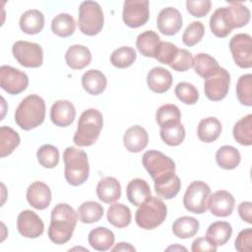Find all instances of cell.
<instances>
[{
    "label": "cell",
    "mask_w": 252,
    "mask_h": 252,
    "mask_svg": "<svg viewBox=\"0 0 252 252\" xmlns=\"http://www.w3.org/2000/svg\"><path fill=\"white\" fill-rule=\"evenodd\" d=\"M78 216L74 209L65 203L56 205L51 211V221L48 227V237L55 244H65L74 232Z\"/></svg>",
    "instance_id": "cell-1"
},
{
    "label": "cell",
    "mask_w": 252,
    "mask_h": 252,
    "mask_svg": "<svg viewBox=\"0 0 252 252\" xmlns=\"http://www.w3.org/2000/svg\"><path fill=\"white\" fill-rule=\"evenodd\" d=\"M45 118V102L37 94L26 96L15 111V121L23 130L29 131L36 128Z\"/></svg>",
    "instance_id": "cell-2"
},
{
    "label": "cell",
    "mask_w": 252,
    "mask_h": 252,
    "mask_svg": "<svg viewBox=\"0 0 252 252\" xmlns=\"http://www.w3.org/2000/svg\"><path fill=\"white\" fill-rule=\"evenodd\" d=\"M64 176L73 186L82 185L90 174V165L87 154L75 147H68L63 153Z\"/></svg>",
    "instance_id": "cell-3"
},
{
    "label": "cell",
    "mask_w": 252,
    "mask_h": 252,
    "mask_svg": "<svg viewBox=\"0 0 252 252\" xmlns=\"http://www.w3.org/2000/svg\"><path fill=\"white\" fill-rule=\"evenodd\" d=\"M103 118L99 110L90 108L85 110L78 121V127L74 134L73 141L79 147L94 145L102 129Z\"/></svg>",
    "instance_id": "cell-4"
},
{
    "label": "cell",
    "mask_w": 252,
    "mask_h": 252,
    "mask_svg": "<svg viewBox=\"0 0 252 252\" xmlns=\"http://www.w3.org/2000/svg\"><path fill=\"white\" fill-rule=\"evenodd\" d=\"M142 163L155 184L166 181L175 175L174 161L159 151H147L142 157Z\"/></svg>",
    "instance_id": "cell-5"
},
{
    "label": "cell",
    "mask_w": 252,
    "mask_h": 252,
    "mask_svg": "<svg viewBox=\"0 0 252 252\" xmlns=\"http://www.w3.org/2000/svg\"><path fill=\"white\" fill-rule=\"evenodd\" d=\"M166 214L167 208L162 200L151 196L136 211L135 220L143 229H154L164 221Z\"/></svg>",
    "instance_id": "cell-6"
},
{
    "label": "cell",
    "mask_w": 252,
    "mask_h": 252,
    "mask_svg": "<svg viewBox=\"0 0 252 252\" xmlns=\"http://www.w3.org/2000/svg\"><path fill=\"white\" fill-rule=\"evenodd\" d=\"M104 17L100 5L94 1H84L79 7L78 25L86 35H95L103 28Z\"/></svg>",
    "instance_id": "cell-7"
},
{
    "label": "cell",
    "mask_w": 252,
    "mask_h": 252,
    "mask_svg": "<svg viewBox=\"0 0 252 252\" xmlns=\"http://www.w3.org/2000/svg\"><path fill=\"white\" fill-rule=\"evenodd\" d=\"M211 194L210 186L200 180L190 183L183 197V205L187 211L193 214L206 213L208 198Z\"/></svg>",
    "instance_id": "cell-8"
},
{
    "label": "cell",
    "mask_w": 252,
    "mask_h": 252,
    "mask_svg": "<svg viewBox=\"0 0 252 252\" xmlns=\"http://www.w3.org/2000/svg\"><path fill=\"white\" fill-rule=\"evenodd\" d=\"M15 59L24 67L37 68L42 65L43 51L39 44L26 40L16 41L12 46Z\"/></svg>",
    "instance_id": "cell-9"
},
{
    "label": "cell",
    "mask_w": 252,
    "mask_h": 252,
    "mask_svg": "<svg viewBox=\"0 0 252 252\" xmlns=\"http://www.w3.org/2000/svg\"><path fill=\"white\" fill-rule=\"evenodd\" d=\"M229 85L230 75L228 71L220 67L215 73L205 79L204 92L210 100L220 101L228 94Z\"/></svg>",
    "instance_id": "cell-10"
},
{
    "label": "cell",
    "mask_w": 252,
    "mask_h": 252,
    "mask_svg": "<svg viewBox=\"0 0 252 252\" xmlns=\"http://www.w3.org/2000/svg\"><path fill=\"white\" fill-rule=\"evenodd\" d=\"M229 49L235 64L240 68L252 66V38L248 33H237L229 41Z\"/></svg>",
    "instance_id": "cell-11"
},
{
    "label": "cell",
    "mask_w": 252,
    "mask_h": 252,
    "mask_svg": "<svg viewBox=\"0 0 252 252\" xmlns=\"http://www.w3.org/2000/svg\"><path fill=\"white\" fill-rule=\"evenodd\" d=\"M29 85L28 75L12 66L3 65L0 68V86L9 94H19Z\"/></svg>",
    "instance_id": "cell-12"
},
{
    "label": "cell",
    "mask_w": 252,
    "mask_h": 252,
    "mask_svg": "<svg viewBox=\"0 0 252 252\" xmlns=\"http://www.w3.org/2000/svg\"><path fill=\"white\" fill-rule=\"evenodd\" d=\"M150 17L148 0H126L123 4V22L130 28L144 26Z\"/></svg>",
    "instance_id": "cell-13"
},
{
    "label": "cell",
    "mask_w": 252,
    "mask_h": 252,
    "mask_svg": "<svg viewBox=\"0 0 252 252\" xmlns=\"http://www.w3.org/2000/svg\"><path fill=\"white\" fill-rule=\"evenodd\" d=\"M17 228L21 235L27 238H37L44 230L41 219L32 211L25 210L17 218Z\"/></svg>",
    "instance_id": "cell-14"
},
{
    "label": "cell",
    "mask_w": 252,
    "mask_h": 252,
    "mask_svg": "<svg viewBox=\"0 0 252 252\" xmlns=\"http://www.w3.org/2000/svg\"><path fill=\"white\" fill-rule=\"evenodd\" d=\"M234 204L235 200L229 192L219 190L209 196L207 206L214 216L224 218L231 215L234 209Z\"/></svg>",
    "instance_id": "cell-15"
},
{
    "label": "cell",
    "mask_w": 252,
    "mask_h": 252,
    "mask_svg": "<svg viewBox=\"0 0 252 252\" xmlns=\"http://www.w3.org/2000/svg\"><path fill=\"white\" fill-rule=\"evenodd\" d=\"M158 30L165 35L177 33L182 27L181 13L173 7H167L160 10L157 19Z\"/></svg>",
    "instance_id": "cell-16"
},
{
    "label": "cell",
    "mask_w": 252,
    "mask_h": 252,
    "mask_svg": "<svg viewBox=\"0 0 252 252\" xmlns=\"http://www.w3.org/2000/svg\"><path fill=\"white\" fill-rule=\"evenodd\" d=\"M210 28L217 37H225L234 29L231 13L228 7L218 8L210 19Z\"/></svg>",
    "instance_id": "cell-17"
},
{
    "label": "cell",
    "mask_w": 252,
    "mask_h": 252,
    "mask_svg": "<svg viewBox=\"0 0 252 252\" xmlns=\"http://www.w3.org/2000/svg\"><path fill=\"white\" fill-rule=\"evenodd\" d=\"M51 190L47 184L41 181L32 183L27 189V200L36 210H45L51 202Z\"/></svg>",
    "instance_id": "cell-18"
},
{
    "label": "cell",
    "mask_w": 252,
    "mask_h": 252,
    "mask_svg": "<svg viewBox=\"0 0 252 252\" xmlns=\"http://www.w3.org/2000/svg\"><path fill=\"white\" fill-rule=\"evenodd\" d=\"M76 116V109L69 100H57L50 109V119L55 126L67 127L71 125Z\"/></svg>",
    "instance_id": "cell-19"
},
{
    "label": "cell",
    "mask_w": 252,
    "mask_h": 252,
    "mask_svg": "<svg viewBox=\"0 0 252 252\" xmlns=\"http://www.w3.org/2000/svg\"><path fill=\"white\" fill-rule=\"evenodd\" d=\"M149 142V135L145 128L140 125H134L128 128L123 137V144L130 153H140L147 146Z\"/></svg>",
    "instance_id": "cell-20"
},
{
    "label": "cell",
    "mask_w": 252,
    "mask_h": 252,
    "mask_svg": "<svg viewBox=\"0 0 252 252\" xmlns=\"http://www.w3.org/2000/svg\"><path fill=\"white\" fill-rule=\"evenodd\" d=\"M147 84L151 91L158 94L167 92L172 85V76L162 67H154L147 76Z\"/></svg>",
    "instance_id": "cell-21"
},
{
    "label": "cell",
    "mask_w": 252,
    "mask_h": 252,
    "mask_svg": "<svg viewBox=\"0 0 252 252\" xmlns=\"http://www.w3.org/2000/svg\"><path fill=\"white\" fill-rule=\"evenodd\" d=\"M65 61L67 65L74 70H82L92 61L90 49L82 44L71 45L65 53Z\"/></svg>",
    "instance_id": "cell-22"
},
{
    "label": "cell",
    "mask_w": 252,
    "mask_h": 252,
    "mask_svg": "<svg viewBox=\"0 0 252 252\" xmlns=\"http://www.w3.org/2000/svg\"><path fill=\"white\" fill-rule=\"evenodd\" d=\"M96 195L97 198L103 203H114L121 196V185L119 181L114 177H104L97 183Z\"/></svg>",
    "instance_id": "cell-23"
},
{
    "label": "cell",
    "mask_w": 252,
    "mask_h": 252,
    "mask_svg": "<svg viewBox=\"0 0 252 252\" xmlns=\"http://www.w3.org/2000/svg\"><path fill=\"white\" fill-rule=\"evenodd\" d=\"M151 188L146 180L141 178L132 179L126 187L128 201L134 206H140L146 202L151 195Z\"/></svg>",
    "instance_id": "cell-24"
},
{
    "label": "cell",
    "mask_w": 252,
    "mask_h": 252,
    "mask_svg": "<svg viewBox=\"0 0 252 252\" xmlns=\"http://www.w3.org/2000/svg\"><path fill=\"white\" fill-rule=\"evenodd\" d=\"M88 241L94 250L106 251L114 244L115 236L110 229L104 226H97L90 231Z\"/></svg>",
    "instance_id": "cell-25"
},
{
    "label": "cell",
    "mask_w": 252,
    "mask_h": 252,
    "mask_svg": "<svg viewBox=\"0 0 252 252\" xmlns=\"http://www.w3.org/2000/svg\"><path fill=\"white\" fill-rule=\"evenodd\" d=\"M107 80L105 75L95 69H91L82 76V86L84 90L93 95L100 94L106 88Z\"/></svg>",
    "instance_id": "cell-26"
},
{
    "label": "cell",
    "mask_w": 252,
    "mask_h": 252,
    "mask_svg": "<svg viewBox=\"0 0 252 252\" xmlns=\"http://www.w3.org/2000/svg\"><path fill=\"white\" fill-rule=\"evenodd\" d=\"M44 27V16L36 9L26 11L20 18V28L27 34H36Z\"/></svg>",
    "instance_id": "cell-27"
},
{
    "label": "cell",
    "mask_w": 252,
    "mask_h": 252,
    "mask_svg": "<svg viewBox=\"0 0 252 252\" xmlns=\"http://www.w3.org/2000/svg\"><path fill=\"white\" fill-rule=\"evenodd\" d=\"M221 133V124L216 117H207L199 122L197 136L204 143L216 141Z\"/></svg>",
    "instance_id": "cell-28"
},
{
    "label": "cell",
    "mask_w": 252,
    "mask_h": 252,
    "mask_svg": "<svg viewBox=\"0 0 252 252\" xmlns=\"http://www.w3.org/2000/svg\"><path fill=\"white\" fill-rule=\"evenodd\" d=\"M109 223L117 228H124L131 222L132 215L130 209L121 203H114L110 205L106 213Z\"/></svg>",
    "instance_id": "cell-29"
},
{
    "label": "cell",
    "mask_w": 252,
    "mask_h": 252,
    "mask_svg": "<svg viewBox=\"0 0 252 252\" xmlns=\"http://www.w3.org/2000/svg\"><path fill=\"white\" fill-rule=\"evenodd\" d=\"M241 157L238 150L232 146L224 145L216 153V160L220 167L223 169H234L238 166Z\"/></svg>",
    "instance_id": "cell-30"
},
{
    "label": "cell",
    "mask_w": 252,
    "mask_h": 252,
    "mask_svg": "<svg viewBox=\"0 0 252 252\" xmlns=\"http://www.w3.org/2000/svg\"><path fill=\"white\" fill-rule=\"evenodd\" d=\"M199 221L193 217H180L172 224L173 234L181 239H187L194 236L199 230Z\"/></svg>",
    "instance_id": "cell-31"
},
{
    "label": "cell",
    "mask_w": 252,
    "mask_h": 252,
    "mask_svg": "<svg viewBox=\"0 0 252 252\" xmlns=\"http://www.w3.org/2000/svg\"><path fill=\"white\" fill-rule=\"evenodd\" d=\"M232 227L227 221H215L207 229L206 236L217 246L224 245L231 237Z\"/></svg>",
    "instance_id": "cell-32"
},
{
    "label": "cell",
    "mask_w": 252,
    "mask_h": 252,
    "mask_svg": "<svg viewBox=\"0 0 252 252\" xmlns=\"http://www.w3.org/2000/svg\"><path fill=\"white\" fill-rule=\"evenodd\" d=\"M103 207L94 201H87L81 204L77 210V216L83 223H93L98 221L103 216Z\"/></svg>",
    "instance_id": "cell-33"
},
{
    "label": "cell",
    "mask_w": 252,
    "mask_h": 252,
    "mask_svg": "<svg viewBox=\"0 0 252 252\" xmlns=\"http://www.w3.org/2000/svg\"><path fill=\"white\" fill-rule=\"evenodd\" d=\"M160 38L154 31H145L140 33L136 40V46L139 52L146 57H155V53Z\"/></svg>",
    "instance_id": "cell-34"
},
{
    "label": "cell",
    "mask_w": 252,
    "mask_h": 252,
    "mask_svg": "<svg viewBox=\"0 0 252 252\" xmlns=\"http://www.w3.org/2000/svg\"><path fill=\"white\" fill-rule=\"evenodd\" d=\"M159 135L164 144L175 147L184 141L185 129L181 122H173L160 127Z\"/></svg>",
    "instance_id": "cell-35"
},
{
    "label": "cell",
    "mask_w": 252,
    "mask_h": 252,
    "mask_svg": "<svg viewBox=\"0 0 252 252\" xmlns=\"http://www.w3.org/2000/svg\"><path fill=\"white\" fill-rule=\"evenodd\" d=\"M234 140L242 146L252 145V114L240 118L233 126Z\"/></svg>",
    "instance_id": "cell-36"
},
{
    "label": "cell",
    "mask_w": 252,
    "mask_h": 252,
    "mask_svg": "<svg viewBox=\"0 0 252 252\" xmlns=\"http://www.w3.org/2000/svg\"><path fill=\"white\" fill-rule=\"evenodd\" d=\"M19 134L9 126L0 127V157L5 158L11 155L20 145Z\"/></svg>",
    "instance_id": "cell-37"
},
{
    "label": "cell",
    "mask_w": 252,
    "mask_h": 252,
    "mask_svg": "<svg viewBox=\"0 0 252 252\" xmlns=\"http://www.w3.org/2000/svg\"><path fill=\"white\" fill-rule=\"evenodd\" d=\"M51 30L53 33L60 37H68L74 33L76 30V22L70 14L61 13L53 18L51 22Z\"/></svg>",
    "instance_id": "cell-38"
},
{
    "label": "cell",
    "mask_w": 252,
    "mask_h": 252,
    "mask_svg": "<svg viewBox=\"0 0 252 252\" xmlns=\"http://www.w3.org/2000/svg\"><path fill=\"white\" fill-rule=\"evenodd\" d=\"M192 66L195 72L204 79H207L220 68L218 61L207 53H198L193 58Z\"/></svg>",
    "instance_id": "cell-39"
},
{
    "label": "cell",
    "mask_w": 252,
    "mask_h": 252,
    "mask_svg": "<svg viewBox=\"0 0 252 252\" xmlns=\"http://www.w3.org/2000/svg\"><path fill=\"white\" fill-rule=\"evenodd\" d=\"M136 51L131 46H122L115 49L110 55V63L120 69L130 67L136 60Z\"/></svg>",
    "instance_id": "cell-40"
},
{
    "label": "cell",
    "mask_w": 252,
    "mask_h": 252,
    "mask_svg": "<svg viewBox=\"0 0 252 252\" xmlns=\"http://www.w3.org/2000/svg\"><path fill=\"white\" fill-rule=\"evenodd\" d=\"M180 118L181 113L179 108L175 104L171 103H166L159 106L156 112V120L159 127L173 122H180Z\"/></svg>",
    "instance_id": "cell-41"
},
{
    "label": "cell",
    "mask_w": 252,
    "mask_h": 252,
    "mask_svg": "<svg viewBox=\"0 0 252 252\" xmlns=\"http://www.w3.org/2000/svg\"><path fill=\"white\" fill-rule=\"evenodd\" d=\"M39 164L45 168H53L59 162V151L52 145H43L36 152Z\"/></svg>",
    "instance_id": "cell-42"
},
{
    "label": "cell",
    "mask_w": 252,
    "mask_h": 252,
    "mask_svg": "<svg viewBox=\"0 0 252 252\" xmlns=\"http://www.w3.org/2000/svg\"><path fill=\"white\" fill-rule=\"evenodd\" d=\"M252 75L245 74L242 75L236 84V96L239 102L246 106L252 105Z\"/></svg>",
    "instance_id": "cell-43"
},
{
    "label": "cell",
    "mask_w": 252,
    "mask_h": 252,
    "mask_svg": "<svg viewBox=\"0 0 252 252\" xmlns=\"http://www.w3.org/2000/svg\"><path fill=\"white\" fill-rule=\"evenodd\" d=\"M180 187H181V181L176 174L172 178L166 181L155 184V190L157 194L159 197L166 200L174 198L179 193Z\"/></svg>",
    "instance_id": "cell-44"
},
{
    "label": "cell",
    "mask_w": 252,
    "mask_h": 252,
    "mask_svg": "<svg viewBox=\"0 0 252 252\" xmlns=\"http://www.w3.org/2000/svg\"><path fill=\"white\" fill-rule=\"evenodd\" d=\"M205 33V27L201 22L195 21L189 24L182 34V41L186 46H193L201 41Z\"/></svg>",
    "instance_id": "cell-45"
},
{
    "label": "cell",
    "mask_w": 252,
    "mask_h": 252,
    "mask_svg": "<svg viewBox=\"0 0 252 252\" xmlns=\"http://www.w3.org/2000/svg\"><path fill=\"white\" fill-rule=\"evenodd\" d=\"M175 94L185 104H195L199 99V93L196 87L187 82H181L175 87Z\"/></svg>",
    "instance_id": "cell-46"
},
{
    "label": "cell",
    "mask_w": 252,
    "mask_h": 252,
    "mask_svg": "<svg viewBox=\"0 0 252 252\" xmlns=\"http://www.w3.org/2000/svg\"><path fill=\"white\" fill-rule=\"evenodd\" d=\"M228 9L231 13L234 29L246 26L250 21L249 9L240 2H230Z\"/></svg>",
    "instance_id": "cell-47"
},
{
    "label": "cell",
    "mask_w": 252,
    "mask_h": 252,
    "mask_svg": "<svg viewBox=\"0 0 252 252\" xmlns=\"http://www.w3.org/2000/svg\"><path fill=\"white\" fill-rule=\"evenodd\" d=\"M178 48L175 44L168 41H160L157 47L155 57L158 62L162 64L170 65L173 61Z\"/></svg>",
    "instance_id": "cell-48"
},
{
    "label": "cell",
    "mask_w": 252,
    "mask_h": 252,
    "mask_svg": "<svg viewBox=\"0 0 252 252\" xmlns=\"http://www.w3.org/2000/svg\"><path fill=\"white\" fill-rule=\"evenodd\" d=\"M193 65V56L187 49H178L173 61L169 65L171 69L177 72H185Z\"/></svg>",
    "instance_id": "cell-49"
},
{
    "label": "cell",
    "mask_w": 252,
    "mask_h": 252,
    "mask_svg": "<svg viewBox=\"0 0 252 252\" xmlns=\"http://www.w3.org/2000/svg\"><path fill=\"white\" fill-rule=\"evenodd\" d=\"M212 3L210 0H188L186 1V9L189 14L196 18L205 17L211 10Z\"/></svg>",
    "instance_id": "cell-50"
},
{
    "label": "cell",
    "mask_w": 252,
    "mask_h": 252,
    "mask_svg": "<svg viewBox=\"0 0 252 252\" xmlns=\"http://www.w3.org/2000/svg\"><path fill=\"white\" fill-rule=\"evenodd\" d=\"M234 247L239 252H250L252 250V229L246 228L241 230L235 241Z\"/></svg>",
    "instance_id": "cell-51"
},
{
    "label": "cell",
    "mask_w": 252,
    "mask_h": 252,
    "mask_svg": "<svg viewBox=\"0 0 252 252\" xmlns=\"http://www.w3.org/2000/svg\"><path fill=\"white\" fill-rule=\"evenodd\" d=\"M191 250L193 252H200V251L215 252V251H217V245L211 239H209L207 236L206 237H198L193 241Z\"/></svg>",
    "instance_id": "cell-52"
},
{
    "label": "cell",
    "mask_w": 252,
    "mask_h": 252,
    "mask_svg": "<svg viewBox=\"0 0 252 252\" xmlns=\"http://www.w3.org/2000/svg\"><path fill=\"white\" fill-rule=\"evenodd\" d=\"M239 217L247 223H252V204L251 202H241L237 208Z\"/></svg>",
    "instance_id": "cell-53"
},
{
    "label": "cell",
    "mask_w": 252,
    "mask_h": 252,
    "mask_svg": "<svg viewBox=\"0 0 252 252\" xmlns=\"http://www.w3.org/2000/svg\"><path fill=\"white\" fill-rule=\"evenodd\" d=\"M111 250L112 251H136V249L130 243H126V242L117 243Z\"/></svg>",
    "instance_id": "cell-54"
},
{
    "label": "cell",
    "mask_w": 252,
    "mask_h": 252,
    "mask_svg": "<svg viewBox=\"0 0 252 252\" xmlns=\"http://www.w3.org/2000/svg\"><path fill=\"white\" fill-rule=\"evenodd\" d=\"M170 249H173V250H175V249H179V250H186V248H185V247H182V246H179V245L170 246V247L166 248V250H170Z\"/></svg>",
    "instance_id": "cell-55"
}]
</instances>
